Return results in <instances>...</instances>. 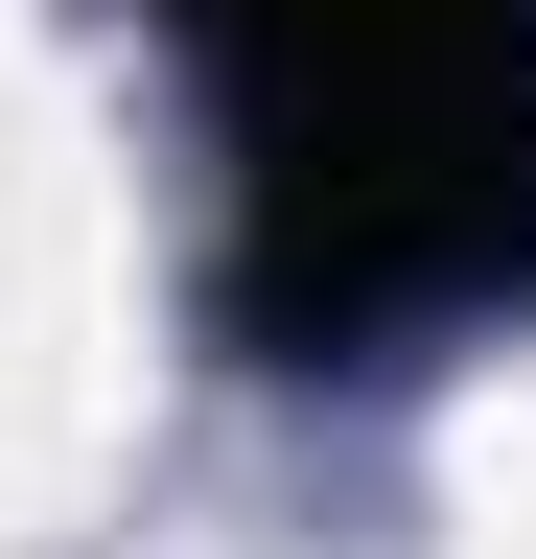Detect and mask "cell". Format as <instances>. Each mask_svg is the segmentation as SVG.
<instances>
[{"mask_svg": "<svg viewBox=\"0 0 536 559\" xmlns=\"http://www.w3.org/2000/svg\"><path fill=\"white\" fill-rule=\"evenodd\" d=\"M234 70L257 187L303 210L326 304L513 257V117H536V0H187Z\"/></svg>", "mask_w": 536, "mask_h": 559, "instance_id": "cell-1", "label": "cell"}]
</instances>
